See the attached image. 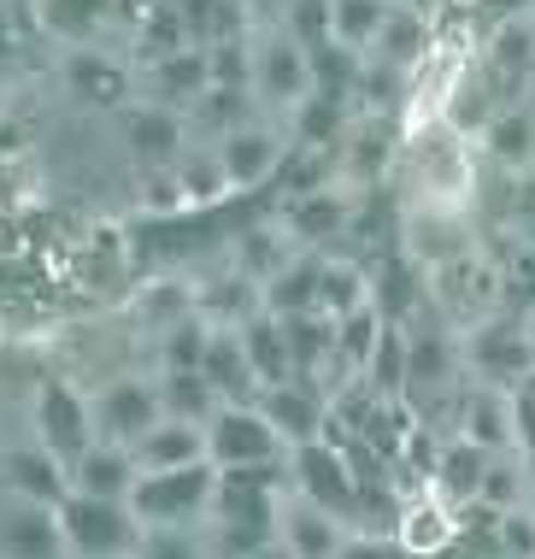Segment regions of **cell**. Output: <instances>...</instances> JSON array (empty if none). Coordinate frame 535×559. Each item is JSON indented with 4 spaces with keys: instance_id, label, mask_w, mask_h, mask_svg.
Wrapping results in <instances>:
<instances>
[{
    "instance_id": "8992f818",
    "label": "cell",
    "mask_w": 535,
    "mask_h": 559,
    "mask_svg": "<svg viewBox=\"0 0 535 559\" xmlns=\"http://www.w3.org/2000/svg\"><path fill=\"white\" fill-rule=\"evenodd\" d=\"M29 430L54 460H76L95 442V413H88V389H76L71 377H41L36 383V406H29Z\"/></svg>"
},
{
    "instance_id": "e0dca14e",
    "label": "cell",
    "mask_w": 535,
    "mask_h": 559,
    "mask_svg": "<svg viewBox=\"0 0 535 559\" xmlns=\"http://www.w3.org/2000/svg\"><path fill=\"white\" fill-rule=\"evenodd\" d=\"M0 489L59 507V495L71 489V477H66V460H54V453L29 436V448H19V453H7V460H0Z\"/></svg>"
},
{
    "instance_id": "7402d4cb",
    "label": "cell",
    "mask_w": 535,
    "mask_h": 559,
    "mask_svg": "<svg viewBox=\"0 0 535 559\" xmlns=\"http://www.w3.org/2000/svg\"><path fill=\"white\" fill-rule=\"evenodd\" d=\"M253 559H288V554L277 548V542H271V548H265V554H253Z\"/></svg>"
},
{
    "instance_id": "4fadbf2b",
    "label": "cell",
    "mask_w": 535,
    "mask_h": 559,
    "mask_svg": "<svg viewBox=\"0 0 535 559\" xmlns=\"http://www.w3.org/2000/svg\"><path fill=\"white\" fill-rule=\"evenodd\" d=\"M453 501H441L436 489H418L412 501H401V524H394V542H401L406 559H430L453 542Z\"/></svg>"
},
{
    "instance_id": "7a4b0ae2",
    "label": "cell",
    "mask_w": 535,
    "mask_h": 559,
    "mask_svg": "<svg viewBox=\"0 0 535 559\" xmlns=\"http://www.w3.org/2000/svg\"><path fill=\"white\" fill-rule=\"evenodd\" d=\"M212 495H218V465H177V472H142L130 489V512L147 524H206Z\"/></svg>"
},
{
    "instance_id": "6da1fadb",
    "label": "cell",
    "mask_w": 535,
    "mask_h": 559,
    "mask_svg": "<svg viewBox=\"0 0 535 559\" xmlns=\"http://www.w3.org/2000/svg\"><path fill=\"white\" fill-rule=\"evenodd\" d=\"M206 453L218 472H277L288 442L259 401H218V413L206 418Z\"/></svg>"
},
{
    "instance_id": "8fae6325",
    "label": "cell",
    "mask_w": 535,
    "mask_h": 559,
    "mask_svg": "<svg viewBox=\"0 0 535 559\" xmlns=\"http://www.w3.org/2000/svg\"><path fill=\"white\" fill-rule=\"evenodd\" d=\"M135 472H177V465H201L206 453V425H189V418H159L142 442H130Z\"/></svg>"
},
{
    "instance_id": "9a60e30c",
    "label": "cell",
    "mask_w": 535,
    "mask_h": 559,
    "mask_svg": "<svg viewBox=\"0 0 535 559\" xmlns=\"http://www.w3.org/2000/svg\"><path fill=\"white\" fill-rule=\"evenodd\" d=\"M471 366L483 371V383H500V389H518V383H530V371H535V347H530V336H518V330H477L471 336Z\"/></svg>"
},
{
    "instance_id": "ba28073f",
    "label": "cell",
    "mask_w": 535,
    "mask_h": 559,
    "mask_svg": "<svg viewBox=\"0 0 535 559\" xmlns=\"http://www.w3.org/2000/svg\"><path fill=\"white\" fill-rule=\"evenodd\" d=\"M0 559H66L59 512L48 501L0 489Z\"/></svg>"
},
{
    "instance_id": "d6986e66",
    "label": "cell",
    "mask_w": 535,
    "mask_h": 559,
    "mask_svg": "<svg viewBox=\"0 0 535 559\" xmlns=\"http://www.w3.org/2000/svg\"><path fill=\"white\" fill-rule=\"evenodd\" d=\"M135 554L142 559H212V542H206V524H147Z\"/></svg>"
},
{
    "instance_id": "9c48e42d",
    "label": "cell",
    "mask_w": 535,
    "mask_h": 559,
    "mask_svg": "<svg viewBox=\"0 0 535 559\" xmlns=\"http://www.w3.org/2000/svg\"><path fill=\"white\" fill-rule=\"evenodd\" d=\"M259 406H265V418L277 425V436L288 448L295 442H312V436H324L330 425V401L312 389V377H288V383H271L265 395H259Z\"/></svg>"
},
{
    "instance_id": "2e32d148",
    "label": "cell",
    "mask_w": 535,
    "mask_h": 559,
    "mask_svg": "<svg viewBox=\"0 0 535 559\" xmlns=\"http://www.w3.org/2000/svg\"><path fill=\"white\" fill-rule=\"evenodd\" d=\"M453 371H459V354H453L448 330H418V336H406V401L448 395Z\"/></svg>"
},
{
    "instance_id": "ac0fdd59",
    "label": "cell",
    "mask_w": 535,
    "mask_h": 559,
    "mask_svg": "<svg viewBox=\"0 0 535 559\" xmlns=\"http://www.w3.org/2000/svg\"><path fill=\"white\" fill-rule=\"evenodd\" d=\"M159 377V406L165 418H189V425H206L218 413V389L206 383V371H153Z\"/></svg>"
},
{
    "instance_id": "603a6c76",
    "label": "cell",
    "mask_w": 535,
    "mask_h": 559,
    "mask_svg": "<svg viewBox=\"0 0 535 559\" xmlns=\"http://www.w3.org/2000/svg\"><path fill=\"white\" fill-rule=\"evenodd\" d=\"M530 507H535V453H530Z\"/></svg>"
},
{
    "instance_id": "5bb4252c",
    "label": "cell",
    "mask_w": 535,
    "mask_h": 559,
    "mask_svg": "<svg viewBox=\"0 0 535 559\" xmlns=\"http://www.w3.org/2000/svg\"><path fill=\"white\" fill-rule=\"evenodd\" d=\"M483 472H488V448L453 430L448 442L436 448V460H430V483H424V489H436L441 501H453V507H459V501H477Z\"/></svg>"
},
{
    "instance_id": "ffe728a7",
    "label": "cell",
    "mask_w": 535,
    "mask_h": 559,
    "mask_svg": "<svg viewBox=\"0 0 535 559\" xmlns=\"http://www.w3.org/2000/svg\"><path fill=\"white\" fill-rule=\"evenodd\" d=\"M495 542H500L507 559H535V507L495 512Z\"/></svg>"
},
{
    "instance_id": "277c9868",
    "label": "cell",
    "mask_w": 535,
    "mask_h": 559,
    "mask_svg": "<svg viewBox=\"0 0 535 559\" xmlns=\"http://www.w3.org/2000/svg\"><path fill=\"white\" fill-rule=\"evenodd\" d=\"M288 489L306 495V501H318L324 512H335V519H354V501L365 483L354 477V465H347V448L324 442V436H312V442H295L288 448Z\"/></svg>"
},
{
    "instance_id": "7c38bea8",
    "label": "cell",
    "mask_w": 535,
    "mask_h": 559,
    "mask_svg": "<svg viewBox=\"0 0 535 559\" xmlns=\"http://www.w3.org/2000/svg\"><path fill=\"white\" fill-rule=\"evenodd\" d=\"M459 436L483 442L488 453L518 448V406H512V389H500V383L471 389L465 406H459Z\"/></svg>"
},
{
    "instance_id": "cb8c5ba5",
    "label": "cell",
    "mask_w": 535,
    "mask_h": 559,
    "mask_svg": "<svg viewBox=\"0 0 535 559\" xmlns=\"http://www.w3.org/2000/svg\"><path fill=\"white\" fill-rule=\"evenodd\" d=\"M106 559H142V554H135V548H124V554H106Z\"/></svg>"
},
{
    "instance_id": "52a82bcc",
    "label": "cell",
    "mask_w": 535,
    "mask_h": 559,
    "mask_svg": "<svg viewBox=\"0 0 535 559\" xmlns=\"http://www.w3.org/2000/svg\"><path fill=\"white\" fill-rule=\"evenodd\" d=\"M342 542H347V524L283 483V495H277V548L288 559H342Z\"/></svg>"
},
{
    "instance_id": "3957f363",
    "label": "cell",
    "mask_w": 535,
    "mask_h": 559,
    "mask_svg": "<svg viewBox=\"0 0 535 559\" xmlns=\"http://www.w3.org/2000/svg\"><path fill=\"white\" fill-rule=\"evenodd\" d=\"M59 536H66V559H106L142 542V519L130 501H100V495H59Z\"/></svg>"
},
{
    "instance_id": "30bf717a",
    "label": "cell",
    "mask_w": 535,
    "mask_h": 559,
    "mask_svg": "<svg viewBox=\"0 0 535 559\" xmlns=\"http://www.w3.org/2000/svg\"><path fill=\"white\" fill-rule=\"evenodd\" d=\"M66 477H71V489L76 495H100V501H130V489H135V460H130V448H118V442H88L76 460L66 465Z\"/></svg>"
},
{
    "instance_id": "5b68a950",
    "label": "cell",
    "mask_w": 535,
    "mask_h": 559,
    "mask_svg": "<svg viewBox=\"0 0 535 559\" xmlns=\"http://www.w3.org/2000/svg\"><path fill=\"white\" fill-rule=\"evenodd\" d=\"M88 413H95V436L100 442H118V448H130V442H142V436L165 418V406H159V377H106L100 389H88Z\"/></svg>"
},
{
    "instance_id": "44dd1931",
    "label": "cell",
    "mask_w": 535,
    "mask_h": 559,
    "mask_svg": "<svg viewBox=\"0 0 535 559\" xmlns=\"http://www.w3.org/2000/svg\"><path fill=\"white\" fill-rule=\"evenodd\" d=\"M342 559H406V554H401V542H394V536H359V531H347Z\"/></svg>"
}]
</instances>
